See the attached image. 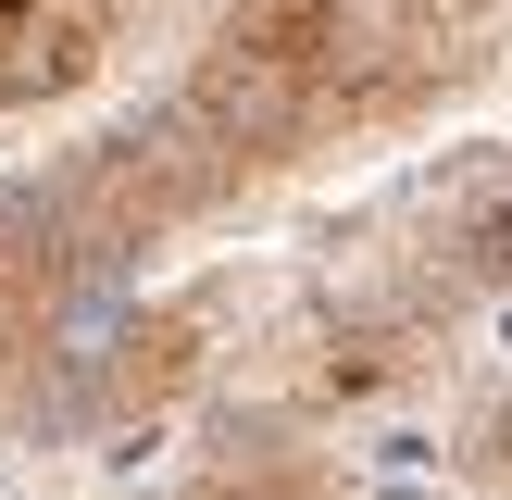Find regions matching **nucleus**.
Masks as SVG:
<instances>
[{
	"instance_id": "nucleus-2",
	"label": "nucleus",
	"mask_w": 512,
	"mask_h": 500,
	"mask_svg": "<svg viewBox=\"0 0 512 500\" xmlns=\"http://www.w3.org/2000/svg\"><path fill=\"white\" fill-rule=\"evenodd\" d=\"M488 463H500V475H512V413H500V425H488Z\"/></svg>"
},
{
	"instance_id": "nucleus-1",
	"label": "nucleus",
	"mask_w": 512,
	"mask_h": 500,
	"mask_svg": "<svg viewBox=\"0 0 512 500\" xmlns=\"http://www.w3.org/2000/svg\"><path fill=\"white\" fill-rule=\"evenodd\" d=\"M125 13H138V0H0V113L75 88V75L113 50Z\"/></svg>"
}]
</instances>
